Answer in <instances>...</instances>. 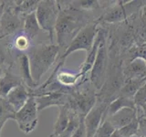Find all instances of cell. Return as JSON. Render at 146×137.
<instances>
[{
  "label": "cell",
  "instance_id": "cell-1",
  "mask_svg": "<svg viewBox=\"0 0 146 137\" xmlns=\"http://www.w3.org/2000/svg\"><path fill=\"white\" fill-rule=\"evenodd\" d=\"M89 23L83 10L76 7L60 8L55 27L59 48H67L75 36Z\"/></svg>",
  "mask_w": 146,
  "mask_h": 137
},
{
  "label": "cell",
  "instance_id": "cell-2",
  "mask_svg": "<svg viewBox=\"0 0 146 137\" xmlns=\"http://www.w3.org/2000/svg\"><path fill=\"white\" fill-rule=\"evenodd\" d=\"M59 49L60 48L58 45L38 43L36 45H31L27 50L31 75L38 85H39L38 83L41 78L48 72L58 59Z\"/></svg>",
  "mask_w": 146,
  "mask_h": 137
},
{
  "label": "cell",
  "instance_id": "cell-3",
  "mask_svg": "<svg viewBox=\"0 0 146 137\" xmlns=\"http://www.w3.org/2000/svg\"><path fill=\"white\" fill-rule=\"evenodd\" d=\"M58 13L59 4L54 0H41L36 10V17L40 29L48 33L51 44H53Z\"/></svg>",
  "mask_w": 146,
  "mask_h": 137
},
{
  "label": "cell",
  "instance_id": "cell-4",
  "mask_svg": "<svg viewBox=\"0 0 146 137\" xmlns=\"http://www.w3.org/2000/svg\"><path fill=\"white\" fill-rule=\"evenodd\" d=\"M97 32V22L89 23L75 36L70 45L66 48L65 51L58 59V61L64 62L70 54L79 51V50H84L87 53H89L93 46Z\"/></svg>",
  "mask_w": 146,
  "mask_h": 137
},
{
  "label": "cell",
  "instance_id": "cell-5",
  "mask_svg": "<svg viewBox=\"0 0 146 137\" xmlns=\"http://www.w3.org/2000/svg\"><path fill=\"white\" fill-rule=\"evenodd\" d=\"M38 110L34 96H30L27 103L16 112L15 121L21 132L29 134L33 132L38 122Z\"/></svg>",
  "mask_w": 146,
  "mask_h": 137
},
{
  "label": "cell",
  "instance_id": "cell-6",
  "mask_svg": "<svg viewBox=\"0 0 146 137\" xmlns=\"http://www.w3.org/2000/svg\"><path fill=\"white\" fill-rule=\"evenodd\" d=\"M108 66V51L106 46V38H105L99 48V51L96 57L95 62L90 70V80L91 84L96 90H100L104 84L106 79V72Z\"/></svg>",
  "mask_w": 146,
  "mask_h": 137
},
{
  "label": "cell",
  "instance_id": "cell-7",
  "mask_svg": "<svg viewBox=\"0 0 146 137\" xmlns=\"http://www.w3.org/2000/svg\"><path fill=\"white\" fill-rule=\"evenodd\" d=\"M21 29H23L21 17L14 10L13 4H7L6 1V8L0 20V37L2 39L8 38L17 34Z\"/></svg>",
  "mask_w": 146,
  "mask_h": 137
},
{
  "label": "cell",
  "instance_id": "cell-8",
  "mask_svg": "<svg viewBox=\"0 0 146 137\" xmlns=\"http://www.w3.org/2000/svg\"><path fill=\"white\" fill-rule=\"evenodd\" d=\"M122 4H116L102 17V19L108 23H116L126 19L131 14H133L141 7V1L121 2Z\"/></svg>",
  "mask_w": 146,
  "mask_h": 137
},
{
  "label": "cell",
  "instance_id": "cell-9",
  "mask_svg": "<svg viewBox=\"0 0 146 137\" xmlns=\"http://www.w3.org/2000/svg\"><path fill=\"white\" fill-rule=\"evenodd\" d=\"M108 105L104 102H96L90 111L84 116V124L86 127L87 137H93L98 128L102 124V119L106 114Z\"/></svg>",
  "mask_w": 146,
  "mask_h": 137
},
{
  "label": "cell",
  "instance_id": "cell-10",
  "mask_svg": "<svg viewBox=\"0 0 146 137\" xmlns=\"http://www.w3.org/2000/svg\"><path fill=\"white\" fill-rule=\"evenodd\" d=\"M38 112L43 111L48 107H62L68 105L70 95L63 92H47L35 97Z\"/></svg>",
  "mask_w": 146,
  "mask_h": 137
},
{
  "label": "cell",
  "instance_id": "cell-11",
  "mask_svg": "<svg viewBox=\"0 0 146 137\" xmlns=\"http://www.w3.org/2000/svg\"><path fill=\"white\" fill-rule=\"evenodd\" d=\"M20 84H23L20 75L14 72L12 65H10L2 73V76L0 78V96L6 98V96L14 88Z\"/></svg>",
  "mask_w": 146,
  "mask_h": 137
},
{
  "label": "cell",
  "instance_id": "cell-12",
  "mask_svg": "<svg viewBox=\"0 0 146 137\" xmlns=\"http://www.w3.org/2000/svg\"><path fill=\"white\" fill-rule=\"evenodd\" d=\"M136 119H138L136 108H124L109 116L107 120L111 123L116 130H120L121 128L128 125Z\"/></svg>",
  "mask_w": 146,
  "mask_h": 137
},
{
  "label": "cell",
  "instance_id": "cell-13",
  "mask_svg": "<svg viewBox=\"0 0 146 137\" xmlns=\"http://www.w3.org/2000/svg\"><path fill=\"white\" fill-rule=\"evenodd\" d=\"M17 63L18 71H19L18 74L21 77L23 84L29 90H34L36 88H38V85L34 81L31 75L29 59V57H27V54L21 53L18 55L17 57Z\"/></svg>",
  "mask_w": 146,
  "mask_h": 137
},
{
  "label": "cell",
  "instance_id": "cell-14",
  "mask_svg": "<svg viewBox=\"0 0 146 137\" xmlns=\"http://www.w3.org/2000/svg\"><path fill=\"white\" fill-rule=\"evenodd\" d=\"M30 97L29 89L24 84H20L14 88L7 96L6 99L16 112L24 106Z\"/></svg>",
  "mask_w": 146,
  "mask_h": 137
},
{
  "label": "cell",
  "instance_id": "cell-15",
  "mask_svg": "<svg viewBox=\"0 0 146 137\" xmlns=\"http://www.w3.org/2000/svg\"><path fill=\"white\" fill-rule=\"evenodd\" d=\"M105 39V32L102 31V29L98 30L97 32V36H96L95 38V40H94V43H93V46L91 49L89 51V53H87V56H86V59L82 64V66L80 68V74L85 77V75L88 73L89 71L91 70V68H92V66L95 62V59H96V57H97V54H98V51H99V48L100 44H102V40Z\"/></svg>",
  "mask_w": 146,
  "mask_h": 137
},
{
  "label": "cell",
  "instance_id": "cell-16",
  "mask_svg": "<svg viewBox=\"0 0 146 137\" xmlns=\"http://www.w3.org/2000/svg\"><path fill=\"white\" fill-rule=\"evenodd\" d=\"M83 78L84 77L80 74V72L73 73L67 70H62L60 68L58 70L56 75H55V80L58 83L62 86L63 88L68 90H72V88L78 82L83 80Z\"/></svg>",
  "mask_w": 146,
  "mask_h": 137
},
{
  "label": "cell",
  "instance_id": "cell-17",
  "mask_svg": "<svg viewBox=\"0 0 146 137\" xmlns=\"http://www.w3.org/2000/svg\"><path fill=\"white\" fill-rule=\"evenodd\" d=\"M70 115H71V109L68 105L59 107L58 116L57 121L54 123L53 131L50 137H56L62 134L67 129L70 121Z\"/></svg>",
  "mask_w": 146,
  "mask_h": 137
},
{
  "label": "cell",
  "instance_id": "cell-18",
  "mask_svg": "<svg viewBox=\"0 0 146 137\" xmlns=\"http://www.w3.org/2000/svg\"><path fill=\"white\" fill-rule=\"evenodd\" d=\"M23 33H24L30 40L34 39L38 35L41 29L36 17V12L27 15L24 17L23 21Z\"/></svg>",
  "mask_w": 146,
  "mask_h": 137
},
{
  "label": "cell",
  "instance_id": "cell-19",
  "mask_svg": "<svg viewBox=\"0 0 146 137\" xmlns=\"http://www.w3.org/2000/svg\"><path fill=\"white\" fill-rule=\"evenodd\" d=\"M13 8L20 17H26L35 13L38 7L39 0H25V1H12Z\"/></svg>",
  "mask_w": 146,
  "mask_h": 137
},
{
  "label": "cell",
  "instance_id": "cell-20",
  "mask_svg": "<svg viewBox=\"0 0 146 137\" xmlns=\"http://www.w3.org/2000/svg\"><path fill=\"white\" fill-rule=\"evenodd\" d=\"M146 82V78L139 77V78H130L126 81L125 85L121 90V95L123 97L133 99V96L141 86Z\"/></svg>",
  "mask_w": 146,
  "mask_h": 137
},
{
  "label": "cell",
  "instance_id": "cell-21",
  "mask_svg": "<svg viewBox=\"0 0 146 137\" xmlns=\"http://www.w3.org/2000/svg\"><path fill=\"white\" fill-rule=\"evenodd\" d=\"M16 112H17L9 104L7 100L0 96V137H1V131L6 122L8 120H15Z\"/></svg>",
  "mask_w": 146,
  "mask_h": 137
},
{
  "label": "cell",
  "instance_id": "cell-22",
  "mask_svg": "<svg viewBox=\"0 0 146 137\" xmlns=\"http://www.w3.org/2000/svg\"><path fill=\"white\" fill-rule=\"evenodd\" d=\"M136 105L134 103L133 99L123 97V96H119L118 98L113 100L112 102L108 105L106 114L109 116L112 115V114L116 113L117 112L121 111V110L124 108H136Z\"/></svg>",
  "mask_w": 146,
  "mask_h": 137
},
{
  "label": "cell",
  "instance_id": "cell-23",
  "mask_svg": "<svg viewBox=\"0 0 146 137\" xmlns=\"http://www.w3.org/2000/svg\"><path fill=\"white\" fill-rule=\"evenodd\" d=\"M146 70V61L143 59L135 58L126 68V73L131 78H139Z\"/></svg>",
  "mask_w": 146,
  "mask_h": 137
},
{
  "label": "cell",
  "instance_id": "cell-24",
  "mask_svg": "<svg viewBox=\"0 0 146 137\" xmlns=\"http://www.w3.org/2000/svg\"><path fill=\"white\" fill-rule=\"evenodd\" d=\"M30 41L31 40L24 33L17 34L15 36V38H14L12 41L11 48L16 50H18L20 52H24L26 50H29V48L31 47Z\"/></svg>",
  "mask_w": 146,
  "mask_h": 137
},
{
  "label": "cell",
  "instance_id": "cell-25",
  "mask_svg": "<svg viewBox=\"0 0 146 137\" xmlns=\"http://www.w3.org/2000/svg\"><path fill=\"white\" fill-rule=\"evenodd\" d=\"M81 117L82 116H80L79 114H78L77 112H75L71 109L70 121V123H68V128L62 132V134H60L56 136V137H71V135L74 134V132L76 131L78 126H79Z\"/></svg>",
  "mask_w": 146,
  "mask_h": 137
},
{
  "label": "cell",
  "instance_id": "cell-26",
  "mask_svg": "<svg viewBox=\"0 0 146 137\" xmlns=\"http://www.w3.org/2000/svg\"><path fill=\"white\" fill-rule=\"evenodd\" d=\"M116 129L108 120H104L98 128L93 137H111Z\"/></svg>",
  "mask_w": 146,
  "mask_h": 137
},
{
  "label": "cell",
  "instance_id": "cell-27",
  "mask_svg": "<svg viewBox=\"0 0 146 137\" xmlns=\"http://www.w3.org/2000/svg\"><path fill=\"white\" fill-rule=\"evenodd\" d=\"M118 131L123 137H132V136L137 135L139 134L138 119H136V120H134L133 122H131L128 125L121 128V129Z\"/></svg>",
  "mask_w": 146,
  "mask_h": 137
},
{
  "label": "cell",
  "instance_id": "cell-28",
  "mask_svg": "<svg viewBox=\"0 0 146 137\" xmlns=\"http://www.w3.org/2000/svg\"><path fill=\"white\" fill-rule=\"evenodd\" d=\"M133 100L135 105L140 107L146 103V82L136 91V93L133 96Z\"/></svg>",
  "mask_w": 146,
  "mask_h": 137
},
{
  "label": "cell",
  "instance_id": "cell-29",
  "mask_svg": "<svg viewBox=\"0 0 146 137\" xmlns=\"http://www.w3.org/2000/svg\"><path fill=\"white\" fill-rule=\"evenodd\" d=\"M77 7H79L80 9L83 11H90L93 9L97 8L99 7V2L98 1H78L77 2Z\"/></svg>",
  "mask_w": 146,
  "mask_h": 137
},
{
  "label": "cell",
  "instance_id": "cell-30",
  "mask_svg": "<svg viewBox=\"0 0 146 137\" xmlns=\"http://www.w3.org/2000/svg\"><path fill=\"white\" fill-rule=\"evenodd\" d=\"M71 137H87L86 127L84 124V116H82L80 119V124L74 132V134L71 135Z\"/></svg>",
  "mask_w": 146,
  "mask_h": 137
},
{
  "label": "cell",
  "instance_id": "cell-31",
  "mask_svg": "<svg viewBox=\"0 0 146 137\" xmlns=\"http://www.w3.org/2000/svg\"><path fill=\"white\" fill-rule=\"evenodd\" d=\"M139 122V134L140 136L146 137V118L141 116L138 117Z\"/></svg>",
  "mask_w": 146,
  "mask_h": 137
},
{
  "label": "cell",
  "instance_id": "cell-32",
  "mask_svg": "<svg viewBox=\"0 0 146 137\" xmlns=\"http://www.w3.org/2000/svg\"><path fill=\"white\" fill-rule=\"evenodd\" d=\"M7 48H5L4 45L0 43V70L1 67L7 61Z\"/></svg>",
  "mask_w": 146,
  "mask_h": 137
},
{
  "label": "cell",
  "instance_id": "cell-33",
  "mask_svg": "<svg viewBox=\"0 0 146 137\" xmlns=\"http://www.w3.org/2000/svg\"><path fill=\"white\" fill-rule=\"evenodd\" d=\"M138 55L140 59H143V61H146V46H143V47H141L138 50Z\"/></svg>",
  "mask_w": 146,
  "mask_h": 137
},
{
  "label": "cell",
  "instance_id": "cell-34",
  "mask_svg": "<svg viewBox=\"0 0 146 137\" xmlns=\"http://www.w3.org/2000/svg\"><path fill=\"white\" fill-rule=\"evenodd\" d=\"M5 8H6V1H0V20H1Z\"/></svg>",
  "mask_w": 146,
  "mask_h": 137
},
{
  "label": "cell",
  "instance_id": "cell-35",
  "mask_svg": "<svg viewBox=\"0 0 146 137\" xmlns=\"http://www.w3.org/2000/svg\"><path fill=\"white\" fill-rule=\"evenodd\" d=\"M111 137H123V136L120 134V132H119V131H118V130H116V131L114 132L113 134H111Z\"/></svg>",
  "mask_w": 146,
  "mask_h": 137
},
{
  "label": "cell",
  "instance_id": "cell-36",
  "mask_svg": "<svg viewBox=\"0 0 146 137\" xmlns=\"http://www.w3.org/2000/svg\"><path fill=\"white\" fill-rule=\"evenodd\" d=\"M143 19L145 25H146V6L144 7L143 10Z\"/></svg>",
  "mask_w": 146,
  "mask_h": 137
},
{
  "label": "cell",
  "instance_id": "cell-37",
  "mask_svg": "<svg viewBox=\"0 0 146 137\" xmlns=\"http://www.w3.org/2000/svg\"><path fill=\"white\" fill-rule=\"evenodd\" d=\"M141 110H143V117L146 118V103H144L143 106L141 107Z\"/></svg>",
  "mask_w": 146,
  "mask_h": 137
},
{
  "label": "cell",
  "instance_id": "cell-38",
  "mask_svg": "<svg viewBox=\"0 0 146 137\" xmlns=\"http://www.w3.org/2000/svg\"><path fill=\"white\" fill-rule=\"evenodd\" d=\"M2 73H3V70H2V68L0 70V78H1V76H2Z\"/></svg>",
  "mask_w": 146,
  "mask_h": 137
},
{
  "label": "cell",
  "instance_id": "cell-39",
  "mask_svg": "<svg viewBox=\"0 0 146 137\" xmlns=\"http://www.w3.org/2000/svg\"><path fill=\"white\" fill-rule=\"evenodd\" d=\"M3 39H2L1 37H0V41H1V40H3Z\"/></svg>",
  "mask_w": 146,
  "mask_h": 137
},
{
  "label": "cell",
  "instance_id": "cell-40",
  "mask_svg": "<svg viewBox=\"0 0 146 137\" xmlns=\"http://www.w3.org/2000/svg\"><path fill=\"white\" fill-rule=\"evenodd\" d=\"M140 137H143V136H140Z\"/></svg>",
  "mask_w": 146,
  "mask_h": 137
}]
</instances>
